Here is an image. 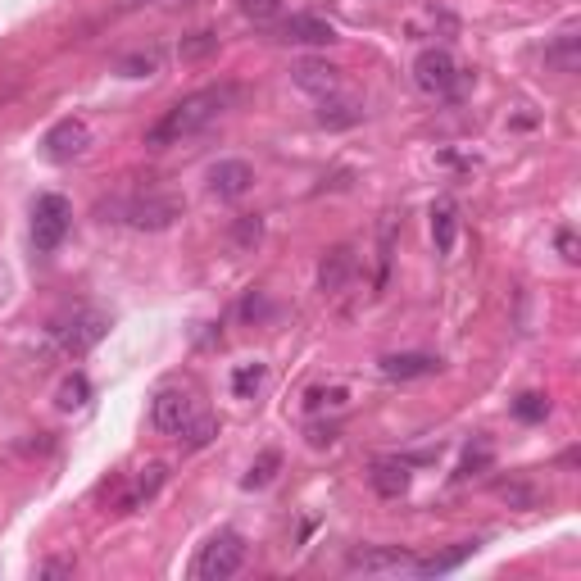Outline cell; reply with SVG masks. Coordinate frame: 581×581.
Segmentation results:
<instances>
[{"label": "cell", "mask_w": 581, "mask_h": 581, "mask_svg": "<svg viewBox=\"0 0 581 581\" xmlns=\"http://www.w3.org/2000/svg\"><path fill=\"white\" fill-rule=\"evenodd\" d=\"M141 5H155V0H123V10H141Z\"/></svg>", "instance_id": "836d02e7"}, {"label": "cell", "mask_w": 581, "mask_h": 581, "mask_svg": "<svg viewBox=\"0 0 581 581\" xmlns=\"http://www.w3.org/2000/svg\"><path fill=\"white\" fill-rule=\"evenodd\" d=\"M241 100V87L237 82H218V87H200L191 91V96H182L178 105H168L164 114H159V123L146 132V146L164 150V146H178V141L196 137V132H205L209 123H218L227 114V109Z\"/></svg>", "instance_id": "6da1fadb"}, {"label": "cell", "mask_w": 581, "mask_h": 581, "mask_svg": "<svg viewBox=\"0 0 581 581\" xmlns=\"http://www.w3.org/2000/svg\"><path fill=\"white\" fill-rule=\"evenodd\" d=\"M241 563H246V541H241V532H218L200 545L191 572H196V581H227L241 572Z\"/></svg>", "instance_id": "277c9868"}, {"label": "cell", "mask_w": 581, "mask_h": 581, "mask_svg": "<svg viewBox=\"0 0 581 581\" xmlns=\"http://www.w3.org/2000/svg\"><path fill=\"white\" fill-rule=\"evenodd\" d=\"M241 14H246V19H277V14H282V0H241Z\"/></svg>", "instance_id": "f546056e"}, {"label": "cell", "mask_w": 581, "mask_h": 581, "mask_svg": "<svg viewBox=\"0 0 581 581\" xmlns=\"http://www.w3.org/2000/svg\"><path fill=\"white\" fill-rule=\"evenodd\" d=\"M250 187H255V168H250L246 159H218V164L209 168V191H214L218 200H241Z\"/></svg>", "instance_id": "30bf717a"}, {"label": "cell", "mask_w": 581, "mask_h": 581, "mask_svg": "<svg viewBox=\"0 0 581 581\" xmlns=\"http://www.w3.org/2000/svg\"><path fill=\"white\" fill-rule=\"evenodd\" d=\"M105 332H109V314H100V309H73L69 318H60V323L50 327L60 355H69V359H82L91 345L105 341Z\"/></svg>", "instance_id": "5b68a950"}, {"label": "cell", "mask_w": 581, "mask_h": 581, "mask_svg": "<svg viewBox=\"0 0 581 581\" xmlns=\"http://www.w3.org/2000/svg\"><path fill=\"white\" fill-rule=\"evenodd\" d=\"M559 255L568 259V264H577V232H572V227H559Z\"/></svg>", "instance_id": "4dcf8cb0"}, {"label": "cell", "mask_w": 581, "mask_h": 581, "mask_svg": "<svg viewBox=\"0 0 581 581\" xmlns=\"http://www.w3.org/2000/svg\"><path fill=\"white\" fill-rule=\"evenodd\" d=\"M359 119H364V105H359V100L323 96V105H318V123H323V128H355Z\"/></svg>", "instance_id": "ffe728a7"}, {"label": "cell", "mask_w": 581, "mask_h": 581, "mask_svg": "<svg viewBox=\"0 0 581 581\" xmlns=\"http://www.w3.org/2000/svg\"><path fill=\"white\" fill-rule=\"evenodd\" d=\"M191 418H196V400H191V391H182V386L159 391L155 404H150V423H155V432H164V436H178Z\"/></svg>", "instance_id": "ba28073f"}, {"label": "cell", "mask_w": 581, "mask_h": 581, "mask_svg": "<svg viewBox=\"0 0 581 581\" xmlns=\"http://www.w3.org/2000/svg\"><path fill=\"white\" fill-rule=\"evenodd\" d=\"M69 223H73V209H69V200H64V196L46 191V196L32 200V246H37L41 255H50V250L64 246Z\"/></svg>", "instance_id": "8992f818"}, {"label": "cell", "mask_w": 581, "mask_h": 581, "mask_svg": "<svg viewBox=\"0 0 581 581\" xmlns=\"http://www.w3.org/2000/svg\"><path fill=\"white\" fill-rule=\"evenodd\" d=\"M350 277H355V250L350 246L327 250L323 264H318V286H323V291H341Z\"/></svg>", "instance_id": "9a60e30c"}, {"label": "cell", "mask_w": 581, "mask_h": 581, "mask_svg": "<svg viewBox=\"0 0 581 581\" xmlns=\"http://www.w3.org/2000/svg\"><path fill=\"white\" fill-rule=\"evenodd\" d=\"M264 377H268L264 364H241L237 373H232V395H237V400H255V391L264 386Z\"/></svg>", "instance_id": "d4e9b609"}, {"label": "cell", "mask_w": 581, "mask_h": 581, "mask_svg": "<svg viewBox=\"0 0 581 581\" xmlns=\"http://www.w3.org/2000/svg\"><path fill=\"white\" fill-rule=\"evenodd\" d=\"M218 50V32H191V37H182V46H178V55L182 60H205V55H214Z\"/></svg>", "instance_id": "83f0119b"}, {"label": "cell", "mask_w": 581, "mask_h": 581, "mask_svg": "<svg viewBox=\"0 0 581 581\" xmlns=\"http://www.w3.org/2000/svg\"><path fill=\"white\" fill-rule=\"evenodd\" d=\"M159 64H164V50H159V46H146V50H132V55H123V60H119V73H123V78H155Z\"/></svg>", "instance_id": "44dd1931"}, {"label": "cell", "mask_w": 581, "mask_h": 581, "mask_svg": "<svg viewBox=\"0 0 581 581\" xmlns=\"http://www.w3.org/2000/svg\"><path fill=\"white\" fill-rule=\"evenodd\" d=\"M164 477H168V468H164V463H146V468H141V473L132 477V486H128V495H123V500H119V509H123V513L146 509V504L159 495Z\"/></svg>", "instance_id": "5bb4252c"}, {"label": "cell", "mask_w": 581, "mask_h": 581, "mask_svg": "<svg viewBox=\"0 0 581 581\" xmlns=\"http://www.w3.org/2000/svg\"><path fill=\"white\" fill-rule=\"evenodd\" d=\"M87 395H91V382L82 373H73L69 382L60 386V395H55V404H60L64 414H73V409H82V404H87Z\"/></svg>", "instance_id": "484cf974"}, {"label": "cell", "mask_w": 581, "mask_h": 581, "mask_svg": "<svg viewBox=\"0 0 581 581\" xmlns=\"http://www.w3.org/2000/svg\"><path fill=\"white\" fill-rule=\"evenodd\" d=\"M482 468H491V445L477 441V445H468V454H463L459 477H473V473H482Z\"/></svg>", "instance_id": "f1b7e54d"}, {"label": "cell", "mask_w": 581, "mask_h": 581, "mask_svg": "<svg viewBox=\"0 0 581 581\" xmlns=\"http://www.w3.org/2000/svg\"><path fill=\"white\" fill-rule=\"evenodd\" d=\"M182 196H168V191H146V196H128V200H109L100 205V214H114V223H128L137 232H164L182 218Z\"/></svg>", "instance_id": "7a4b0ae2"}, {"label": "cell", "mask_w": 581, "mask_h": 581, "mask_svg": "<svg viewBox=\"0 0 581 581\" xmlns=\"http://www.w3.org/2000/svg\"><path fill=\"white\" fill-rule=\"evenodd\" d=\"M545 64L554 73H577L581 69V37L577 32H559V37L545 46Z\"/></svg>", "instance_id": "d6986e66"}, {"label": "cell", "mask_w": 581, "mask_h": 581, "mask_svg": "<svg viewBox=\"0 0 581 581\" xmlns=\"http://www.w3.org/2000/svg\"><path fill=\"white\" fill-rule=\"evenodd\" d=\"M454 237H459V205L445 196V200H436V205H432V241H436L441 255H450Z\"/></svg>", "instance_id": "e0dca14e"}, {"label": "cell", "mask_w": 581, "mask_h": 581, "mask_svg": "<svg viewBox=\"0 0 581 581\" xmlns=\"http://www.w3.org/2000/svg\"><path fill=\"white\" fill-rule=\"evenodd\" d=\"M214 436H218V418H214V414H200V418H191V423L182 427L178 441L187 445V450H205V445L214 441Z\"/></svg>", "instance_id": "603a6c76"}, {"label": "cell", "mask_w": 581, "mask_h": 581, "mask_svg": "<svg viewBox=\"0 0 581 581\" xmlns=\"http://www.w3.org/2000/svg\"><path fill=\"white\" fill-rule=\"evenodd\" d=\"M436 373H441V359L418 355V350H404V355H386L382 359L386 382H418V377H436Z\"/></svg>", "instance_id": "7c38bea8"}, {"label": "cell", "mask_w": 581, "mask_h": 581, "mask_svg": "<svg viewBox=\"0 0 581 581\" xmlns=\"http://www.w3.org/2000/svg\"><path fill=\"white\" fill-rule=\"evenodd\" d=\"M273 37L286 41V46H332L336 28L327 19H318V14H291V19H282L273 28Z\"/></svg>", "instance_id": "9c48e42d"}, {"label": "cell", "mask_w": 581, "mask_h": 581, "mask_svg": "<svg viewBox=\"0 0 581 581\" xmlns=\"http://www.w3.org/2000/svg\"><path fill=\"white\" fill-rule=\"evenodd\" d=\"M513 414H518L522 423H545V418H550V400H545V395H536V391H527V395H518V400H513Z\"/></svg>", "instance_id": "4316f807"}, {"label": "cell", "mask_w": 581, "mask_h": 581, "mask_svg": "<svg viewBox=\"0 0 581 581\" xmlns=\"http://www.w3.org/2000/svg\"><path fill=\"white\" fill-rule=\"evenodd\" d=\"M368 482H373L377 495H386V500H400V495L409 491V482H414V477H409V463L382 459V463L373 468V477H368Z\"/></svg>", "instance_id": "2e32d148"}, {"label": "cell", "mask_w": 581, "mask_h": 581, "mask_svg": "<svg viewBox=\"0 0 581 581\" xmlns=\"http://www.w3.org/2000/svg\"><path fill=\"white\" fill-rule=\"evenodd\" d=\"M291 82H296L300 91H314V96L323 100V96H336V91H341V69H336V64H323V60H300L296 69H291Z\"/></svg>", "instance_id": "4fadbf2b"}, {"label": "cell", "mask_w": 581, "mask_h": 581, "mask_svg": "<svg viewBox=\"0 0 581 581\" xmlns=\"http://www.w3.org/2000/svg\"><path fill=\"white\" fill-rule=\"evenodd\" d=\"M414 87L427 91V96H436V100H454V96H463V87H468V73L454 64L450 50L432 46L414 60Z\"/></svg>", "instance_id": "3957f363"}, {"label": "cell", "mask_w": 581, "mask_h": 581, "mask_svg": "<svg viewBox=\"0 0 581 581\" xmlns=\"http://www.w3.org/2000/svg\"><path fill=\"white\" fill-rule=\"evenodd\" d=\"M87 146H91L87 119H60L46 137H41V155H46L50 164H73L78 155H87Z\"/></svg>", "instance_id": "52a82bcc"}, {"label": "cell", "mask_w": 581, "mask_h": 581, "mask_svg": "<svg viewBox=\"0 0 581 581\" xmlns=\"http://www.w3.org/2000/svg\"><path fill=\"white\" fill-rule=\"evenodd\" d=\"M477 554V541H459L454 550H445V554H432V559H414V577H441V572H454L463 559H473Z\"/></svg>", "instance_id": "ac0fdd59"}, {"label": "cell", "mask_w": 581, "mask_h": 581, "mask_svg": "<svg viewBox=\"0 0 581 581\" xmlns=\"http://www.w3.org/2000/svg\"><path fill=\"white\" fill-rule=\"evenodd\" d=\"M414 554L400 545H359L350 550V572H409Z\"/></svg>", "instance_id": "8fae6325"}, {"label": "cell", "mask_w": 581, "mask_h": 581, "mask_svg": "<svg viewBox=\"0 0 581 581\" xmlns=\"http://www.w3.org/2000/svg\"><path fill=\"white\" fill-rule=\"evenodd\" d=\"M277 468H282V450H264L250 463V473L241 477V486H246V491H259V486H268L277 477Z\"/></svg>", "instance_id": "7402d4cb"}, {"label": "cell", "mask_w": 581, "mask_h": 581, "mask_svg": "<svg viewBox=\"0 0 581 581\" xmlns=\"http://www.w3.org/2000/svg\"><path fill=\"white\" fill-rule=\"evenodd\" d=\"M37 572L41 577H73V559H46Z\"/></svg>", "instance_id": "d6a6232c"}, {"label": "cell", "mask_w": 581, "mask_h": 581, "mask_svg": "<svg viewBox=\"0 0 581 581\" xmlns=\"http://www.w3.org/2000/svg\"><path fill=\"white\" fill-rule=\"evenodd\" d=\"M341 400H345L341 386H332V391H323V386H318V391H309V409H323V404H341Z\"/></svg>", "instance_id": "1f68e13d"}, {"label": "cell", "mask_w": 581, "mask_h": 581, "mask_svg": "<svg viewBox=\"0 0 581 581\" xmlns=\"http://www.w3.org/2000/svg\"><path fill=\"white\" fill-rule=\"evenodd\" d=\"M259 241H264V218H259V214H241L237 223H232V246L250 255Z\"/></svg>", "instance_id": "cb8c5ba5"}]
</instances>
